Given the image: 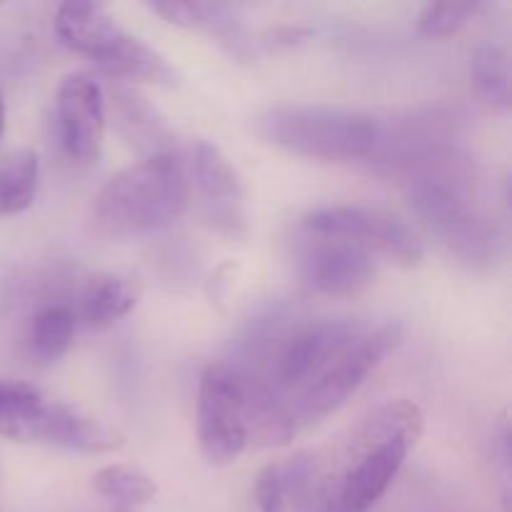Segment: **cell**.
I'll use <instances>...</instances> for the list:
<instances>
[{"label": "cell", "mask_w": 512, "mask_h": 512, "mask_svg": "<svg viewBox=\"0 0 512 512\" xmlns=\"http://www.w3.org/2000/svg\"><path fill=\"white\" fill-rule=\"evenodd\" d=\"M425 415L413 400H388L345 430L323 453L283 463L295 512H370L418 445Z\"/></svg>", "instance_id": "obj_1"}, {"label": "cell", "mask_w": 512, "mask_h": 512, "mask_svg": "<svg viewBox=\"0 0 512 512\" xmlns=\"http://www.w3.org/2000/svg\"><path fill=\"white\" fill-rule=\"evenodd\" d=\"M190 200L188 165L180 155H148L115 173L90 205L100 238L133 240L168 228Z\"/></svg>", "instance_id": "obj_2"}, {"label": "cell", "mask_w": 512, "mask_h": 512, "mask_svg": "<svg viewBox=\"0 0 512 512\" xmlns=\"http://www.w3.org/2000/svg\"><path fill=\"white\" fill-rule=\"evenodd\" d=\"M258 133L275 148L320 163H355L375 150V118L338 105H278L258 118Z\"/></svg>", "instance_id": "obj_3"}, {"label": "cell", "mask_w": 512, "mask_h": 512, "mask_svg": "<svg viewBox=\"0 0 512 512\" xmlns=\"http://www.w3.org/2000/svg\"><path fill=\"white\" fill-rule=\"evenodd\" d=\"M403 340V328L398 323H385L378 328H360L353 338L345 340L318 373L288 398L290 415L295 425H315L328 415L338 413L368 375L383 363L390 350Z\"/></svg>", "instance_id": "obj_4"}, {"label": "cell", "mask_w": 512, "mask_h": 512, "mask_svg": "<svg viewBox=\"0 0 512 512\" xmlns=\"http://www.w3.org/2000/svg\"><path fill=\"white\" fill-rule=\"evenodd\" d=\"M300 225L305 235L343 240L398 268H418L425 253L418 233L403 218L370 205H328L310 210Z\"/></svg>", "instance_id": "obj_5"}, {"label": "cell", "mask_w": 512, "mask_h": 512, "mask_svg": "<svg viewBox=\"0 0 512 512\" xmlns=\"http://www.w3.org/2000/svg\"><path fill=\"white\" fill-rule=\"evenodd\" d=\"M198 445L210 465H230L248 448L243 388L238 370L213 363L198 385Z\"/></svg>", "instance_id": "obj_6"}, {"label": "cell", "mask_w": 512, "mask_h": 512, "mask_svg": "<svg viewBox=\"0 0 512 512\" xmlns=\"http://www.w3.org/2000/svg\"><path fill=\"white\" fill-rule=\"evenodd\" d=\"M190 193H195L200 215L210 230L225 238H240L248 230L245 188L238 170L230 165L223 150L208 140H198L190 148L188 163Z\"/></svg>", "instance_id": "obj_7"}, {"label": "cell", "mask_w": 512, "mask_h": 512, "mask_svg": "<svg viewBox=\"0 0 512 512\" xmlns=\"http://www.w3.org/2000/svg\"><path fill=\"white\" fill-rule=\"evenodd\" d=\"M55 118L65 153L78 165H93L103 153L108 123L103 88L85 73L65 75L55 93Z\"/></svg>", "instance_id": "obj_8"}, {"label": "cell", "mask_w": 512, "mask_h": 512, "mask_svg": "<svg viewBox=\"0 0 512 512\" xmlns=\"http://www.w3.org/2000/svg\"><path fill=\"white\" fill-rule=\"evenodd\" d=\"M300 270L315 293L355 298L373 285L378 260L343 240L305 235V243L300 245Z\"/></svg>", "instance_id": "obj_9"}, {"label": "cell", "mask_w": 512, "mask_h": 512, "mask_svg": "<svg viewBox=\"0 0 512 512\" xmlns=\"http://www.w3.org/2000/svg\"><path fill=\"white\" fill-rule=\"evenodd\" d=\"M363 325L353 320H318L298 333L290 335L275 358L273 373L268 375V383L278 390L280 398L288 403L310 378L320 370V365L340 348L348 338H353Z\"/></svg>", "instance_id": "obj_10"}, {"label": "cell", "mask_w": 512, "mask_h": 512, "mask_svg": "<svg viewBox=\"0 0 512 512\" xmlns=\"http://www.w3.org/2000/svg\"><path fill=\"white\" fill-rule=\"evenodd\" d=\"M38 443L85 455H103L123 448L125 433H120L115 425H108L103 420L93 418V415L83 413L75 405L48 400L43 423H40Z\"/></svg>", "instance_id": "obj_11"}, {"label": "cell", "mask_w": 512, "mask_h": 512, "mask_svg": "<svg viewBox=\"0 0 512 512\" xmlns=\"http://www.w3.org/2000/svg\"><path fill=\"white\" fill-rule=\"evenodd\" d=\"M55 33L68 48L90 55L95 63L125 38V30L120 28L118 20L103 3L95 0H68L60 5L55 13Z\"/></svg>", "instance_id": "obj_12"}, {"label": "cell", "mask_w": 512, "mask_h": 512, "mask_svg": "<svg viewBox=\"0 0 512 512\" xmlns=\"http://www.w3.org/2000/svg\"><path fill=\"white\" fill-rule=\"evenodd\" d=\"M238 378L240 388H243L248 443L260 445V448L290 443L298 425L278 390L260 375L238 373Z\"/></svg>", "instance_id": "obj_13"}, {"label": "cell", "mask_w": 512, "mask_h": 512, "mask_svg": "<svg viewBox=\"0 0 512 512\" xmlns=\"http://www.w3.org/2000/svg\"><path fill=\"white\" fill-rule=\"evenodd\" d=\"M143 298V283L133 275L100 273L88 280L80 298V315L90 328H108L133 313Z\"/></svg>", "instance_id": "obj_14"}, {"label": "cell", "mask_w": 512, "mask_h": 512, "mask_svg": "<svg viewBox=\"0 0 512 512\" xmlns=\"http://www.w3.org/2000/svg\"><path fill=\"white\" fill-rule=\"evenodd\" d=\"M48 398L23 380L0 378V435L15 443H38Z\"/></svg>", "instance_id": "obj_15"}, {"label": "cell", "mask_w": 512, "mask_h": 512, "mask_svg": "<svg viewBox=\"0 0 512 512\" xmlns=\"http://www.w3.org/2000/svg\"><path fill=\"white\" fill-rule=\"evenodd\" d=\"M100 68L110 75V78L130 80V83H153V85H173L175 70L170 68L168 60L143 43L140 38L125 33V38L110 50L105 58L98 60Z\"/></svg>", "instance_id": "obj_16"}, {"label": "cell", "mask_w": 512, "mask_h": 512, "mask_svg": "<svg viewBox=\"0 0 512 512\" xmlns=\"http://www.w3.org/2000/svg\"><path fill=\"white\" fill-rule=\"evenodd\" d=\"M38 155L13 150L0 158V215H18L33 205L38 193Z\"/></svg>", "instance_id": "obj_17"}, {"label": "cell", "mask_w": 512, "mask_h": 512, "mask_svg": "<svg viewBox=\"0 0 512 512\" xmlns=\"http://www.w3.org/2000/svg\"><path fill=\"white\" fill-rule=\"evenodd\" d=\"M150 8L170 25L188 30H205V33H215L220 38H238V20H235L233 10L223 3H198V0H163V3H153Z\"/></svg>", "instance_id": "obj_18"}, {"label": "cell", "mask_w": 512, "mask_h": 512, "mask_svg": "<svg viewBox=\"0 0 512 512\" xmlns=\"http://www.w3.org/2000/svg\"><path fill=\"white\" fill-rule=\"evenodd\" d=\"M93 490L100 498L118 505V510H133L150 503L158 495V485L133 465H105L93 475Z\"/></svg>", "instance_id": "obj_19"}, {"label": "cell", "mask_w": 512, "mask_h": 512, "mask_svg": "<svg viewBox=\"0 0 512 512\" xmlns=\"http://www.w3.org/2000/svg\"><path fill=\"white\" fill-rule=\"evenodd\" d=\"M470 75L480 98L498 108H510V55L503 45L483 43L470 58Z\"/></svg>", "instance_id": "obj_20"}, {"label": "cell", "mask_w": 512, "mask_h": 512, "mask_svg": "<svg viewBox=\"0 0 512 512\" xmlns=\"http://www.w3.org/2000/svg\"><path fill=\"white\" fill-rule=\"evenodd\" d=\"M78 318L65 305H50L40 310L30 325V350L43 363H55L70 350Z\"/></svg>", "instance_id": "obj_21"}, {"label": "cell", "mask_w": 512, "mask_h": 512, "mask_svg": "<svg viewBox=\"0 0 512 512\" xmlns=\"http://www.w3.org/2000/svg\"><path fill=\"white\" fill-rule=\"evenodd\" d=\"M480 10V3L470 0H450V3H430L425 5L418 18V30L428 38H448V35L460 33L475 13Z\"/></svg>", "instance_id": "obj_22"}, {"label": "cell", "mask_w": 512, "mask_h": 512, "mask_svg": "<svg viewBox=\"0 0 512 512\" xmlns=\"http://www.w3.org/2000/svg\"><path fill=\"white\" fill-rule=\"evenodd\" d=\"M255 503L260 512H295L283 478V463H268L255 478Z\"/></svg>", "instance_id": "obj_23"}, {"label": "cell", "mask_w": 512, "mask_h": 512, "mask_svg": "<svg viewBox=\"0 0 512 512\" xmlns=\"http://www.w3.org/2000/svg\"><path fill=\"white\" fill-rule=\"evenodd\" d=\"M3 130H5V100L3 95H0V135H3Z\"/></svg>", "instance_id": "obj_24"}, {"label": "cell", "mask_w": 512, "mask_h": 512, "mask_svg": "<svg viewBox=\"0 0 512 512\" xmlns=\"http://www.w3.org/2000/svg\"><path fill=\"white\" fill-rule=\"evenodd\" d=\"M115 512H133V510H115Z\"/></svg>", "instance_id": "obj_25"}]
</instances>
